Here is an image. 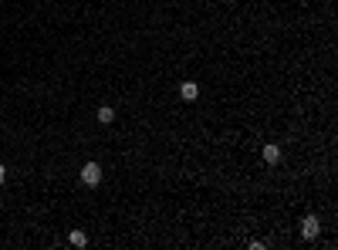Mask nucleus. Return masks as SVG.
I'll use <instances>...</instances> for the list:
<instances>
[{
  "instance_id": "20e7f679",
  "label": "nucleus",
  "mask_w": 338,
  "mask_h": 250,
  "mask_svg": "<svg viewBox=\"0 0 338 250\" xmlns=\"http://www.w3.org/2000/svg\"><path fill=\"white\" fill-rule=\"evenodd\" d=\"M277 159H281V146H274V142H267V146H264V162H267V166H274Z\"/></svg>"
},
{
  "instance_id": "f03ea898",
  "label": "nucleus",
  "mask_w": 338,
  "mask_h": 250,
  "mask_svg": "<svg viewBox=\"0 0 338 250\" xmlns=\"http://www.w3.org/2000/svg\"><path fill=\"white\" fill-rule=\"evenodd\" d=\"M318 230H321L318 216H315V213H308V216L301 220V237H304V240H315V237H318Z\"/></svg>"
},
{
  "instance_id": "7ed1b4c3",
  "label": "nucleus",
  "mask_w": 338,
  "mask_h": 250,
  "mask_svg": "<svg viewBox=\"0 0 338 250\" xmlns=\"http://www.w3.org/2000/svg\"><path fill=\"white\" fill-rule=\"evenodd\" d=\"M180 98L183 102H196V98H200V85H196V81H183L180 85Z\"/></svg>"
},
{
  "instance_id": "39448f33",
  "label": "nucleus",
  "mask_w": 338,
  "mask_h": 250,
  "mask_svg": "<svg viewBox=\"0 0 338 250\" xmlns=\"http://www.w3.org/2000/svg\"><path fill=\"white\" fill-rule=\"evenodd\" d=\"M68 243H71V247H85V243H88V237H85L81 230H71V233H68Z\"/></svg>"
},
{
  "instance_id": "423d86ee",
  "label": "nucleus",
  "mask_w": 338,
  "mask_h": 250,
  "mask_svg": "<svg viewBox=\"0 0 338 250\" xmlns=\"http://www.w3.org/2000/svg\"><path fill=\"white\" fill-rule=\"evenodd\" d=\"M98 122H101V125H112V122H115V112L108 108V105H101V108H98Z\"/></svg>"
},
{
  "instance_id": "0eeeda50",
  "label": "nucleus",
  "mask_w": 338,
  "mask_h": 250,
  "mask_svg": "<svg viewBox=\"0 0 338 250\" xmlns=\"http://www.w3.org/2000/svg\"><path fill=\"white\" fill-rule=\"evenodd\" d=\"M7 179V166H4V162H0V182Z\"/></svg>"
},
{
  "instance_id": "f257e3e1",
  "label": "nucleus",
  "mask_w": 338,
  "mask_h": 250,
  "mask_svg": "<svg viewBox=\"0 0 338 250\" xmlns=\"http://www.w3.org/2000/svg\"><path fill=\"white\" fill-rule=\"evenodd\" d=\"M81 182H85V186H98L101 182V166L98 162H85V166H81Z\"/></svg>"
}]
</instances>
